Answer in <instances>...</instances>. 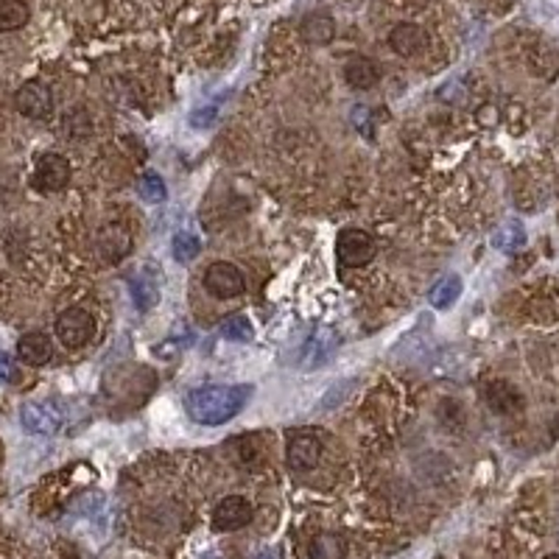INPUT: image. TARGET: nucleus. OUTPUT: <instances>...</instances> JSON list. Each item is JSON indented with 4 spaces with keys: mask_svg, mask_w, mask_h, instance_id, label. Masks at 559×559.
Returning a JSON list of instances; mask_svg holds the SVG:
<instances>
[{
    "mask_svg": "<svg viewBox=\"0 0 559 559\" xmlns=\"http://www.w3.org/2000/svg\"><path fill=\"white\" fill-rule=\"evenodd\" d=\"M252 397V386L249 383H238V386H199L188 394V414L202 426H224L236 417Z\"/></svg>",
    "mask_w": 559,
    "mask_h": 559,
    "instance_id": "obj_1",
    "label": "nucleus"
},
{
    "mask_svg": "<svg viewBox=\"0 0 559 559\" xmlns=\"http://www.w3.org/2000/svg\"><path fill=\"white\" fill-rule=\"evenodd\" d=\"M338 349V336L331 328H313L302 342L297 344V353H294V367L297 369H317L322 364H328L333 358V353Z\"/></svg>",
    "mask_w": 559,
    "mask_h": 559,
    "instance_id": "obj_2",
    "label": "nucleus"
},
{
    "mask_svg": "<svg viewBox=\"0 0 559 559\" xmlns=\"http://www.w3.org/2000/svg\"><path fill=\"white\" fill-rule=\"evenodd\" d=\"M376 238L369 236L367 229H358V227H347L342 229V236L336 241V254H338V263L347 269H361L367 263H372L376 258Z\"/></svg>",
    "mask_w": 559,
    "mask_h": 559,
    "instance_id": "obj_3",
    "label": "nucleus"
},
{
    "mask_svg": "<svg viewBox=\"0 0 559 559\" xmlns=\"http://www.w3.org/2000/svg\"><path fill=\"white\" fill-rule=\"evenodd\" d=\"M96 336V319L84 308H68L57 319V338L70 349H79L93 342Z\"/></svg>",
    "mask_w": 559,
    "mask_h": 559,
    "instance_id": "obj_4",
    "label": "nucleus"
},
{
    "mask_svg": "<svg viewBox=\"0 0 559 559\" xmlns=\"http://www.w3.org/2000/svg\"><path fill=\"white\" fill-rule=\"evenodd\" d=\"M204 288L216 299H233L241 297L243 288H247V280H243V272L236 263L216 261L210 263L207 272H204Z\"/></svg>",
    "mask_w": 559,
    "mask_h": 559,
    "instance_id": "obj_5",
    "label": "nucleus"
},
{
    "mask_svg": "<svg viewBox=\"0 0 559 559\" xmlns=\"http://www.w3.org/2000/svg\"><path fill=\"white\" fill-rule=\"evenodd\" d=\"M322 459V439L306 428V431L294 433L286 445V462L294 473H308L313 471Z\"/></svg>",
    "mask_w": 559,
    "mask_h": 559,
    "instance_id": "obj_6",
    "label": "nucleus"
},
{
    "mask_svg": "<svg viewBox=\"0 0 559 559\" xmlns=\"http://www.w3.org/2000/svg\"><path fill=\"white\" fill-rule=\"evenodd\" d=\"M14 104L26 118H34V121H43L53 112V93L48 84L43 82H26L17 90L14 96Z\"/></svg>",
    "mask_w": 559,
    "mask_h": 559,
    "instance_id": "obj_7",
    "label": "nucleus"
},
{
    "mask_svg": "<svg viewBox=\"0 0 559 559\" xmlns=\"http://www.w3.org/2000/svg\"><path fill=\"white\" fill-rule=\"evenodd\" d=\"M254 509L243 496H229L213 509V528L216 532H238L252 521Z\"/></svg>",
    "mask_w": 559,
    "mask_h": 559,
    "instance_id": "obj_8",
    "label": "nucleus"
},
{
    "mask_svg": "<svg viewBox=\"0 0 559 559\" xmlns=\"http://www.w3.org/2000/svg\"><path fill=\"white\" fill-rule=\"evenodd\" d=\"M39 191L57 193L70 182V163L62 154H43L37 163V177H34Z\"/></svg>",
    "mask_w": 559,
    "mask_h": 559,
    "instance_id": "obj_9",
    "label": "nucleus"
},
{
    "mask_svg": "<svg viewBox=\"0 0 559 559\" xmlns=\"http://www.w3.org/2000/svg\"><path fill=\"white\" fill-rule=\"evenodd\" d=\"M428 32L417 23H397L389 34V45H392L394 53H401V57H419V53L428 48Z\"/></svg>",
    "mask_w": 559,
    "mask_h": 559,
    "instance_id": "obj_10",
    "label": "nucleus"
},
{
    "mask_svg": "<svg viewBox=\"0 0 559 559\" xmlns=\"http://www.w3.org/2000/svg\"><path fill=\"white\" fill-rule=\"evenodd\" d=\"M344 82L353 90H372L381 82V68H378L376 59L353 57L344 64Z\"/></svg>",
    "mask_w": 559,
    "mask_h": 559,
    "instance_id": "obj_11",
    "label": "nucleus"
},
{
    "mask_svg": "<svg viewBox=\"0 0 559 559\" xmlns=\"http://www.w3.org/2000/svg\"><path fill=\"white\" fill-rule=\"evenodd\" d=\"M17 356L28 367H45L53 358L51 338L45 336V333H26L17 342Z\"/></svg>",
    "mask_w": 559,
    "mask_h": 559,
    "instance_id": "obj_12",
    "label": "nucleus"
},
{
    "mask_svg": "<svg viewBox=\"0 0 559 559\" xmlns=\"http://www.w3.org/2000/svg\"><path fill=\"white\" fill-rule=\"evenodd\" d=\"M489 408L496 414H518L523 408V394L509 381H492L484 392Z\"/></svg>",
    "mask_w": 559,
    "mask_h": 559,
    "instance_id": "obj_13",
    "label": "nucleus"
},
{
    "mask_svg": "<svg viewBox=\"0 0 559 559\" xmlns=\"http://www.w3.org/2000/svg\"><path fill=\"white\" fill-rule=\"evenodd\" d=\"M20 423L28 433H57L59 431V414L39 403H28L20 412Z\"/></svg>",
    "mask_w": 559,
    "mask_h": 559,
    "instance_id": "obj_14",
    "label": "nucleus"
},
{
    "mask_svg": "<svg viewBox=\"0 0 559 559\" xmlns=\"http://www.w3.org/2000/svg\"><path fill=\"white\" fill-rule=\"evenodd\" d=\"M299 34H302L308 45H328L336 37V23H333L331 14L311 12L299 23Z\"/></svg>",
    "mask_w": 559,
    "mask_h": 559,
    "instance_id": "obj_15",
    "label": "nucleus"
},
{
    "mask_svg": "<svg viewBox=\"0 0 559 559\" xmlns=\"http://www.w3.org/2000/svg\"><path fill=\"white\" fill-rule=\"evenodd\" d=\"M308 557L311 559H344L347 557V540L344 534L322 532L317 534L308 546Z\"/></svg>",
    "mask_w": 559,
    "mask_h": 559,
    "instance_id": "obj_16",
    "label": "nucleus"
},
{
    "mask_svg": "<svg viewBox=\"0 0 559 559\" xmlns=\"http://www.w3.org/2000/svg\"><path fill=\"white\" fill-rule=\"evenodd\" d=\"M462 277H459V274H448V277H442L437 286L431 288L428 302H431V308H437V311H448V308H453V302L462 297Z\"/></svg>",
    "mask_w": 559,
    "mask_h": 559,
    "instance_id": "obj_17",
    "label": "nucleus"
},
{
    "mask_svg": "<svg viewBox=\"0 0 559 559\" xmlns=\"http://www.w3.org/2000/svg\"><path fill=\"white\" fill-rule=\"evenodd\" d=\"M32 17L26 0H0V34L17 32L23 28Z\"/></svg>",
    "mask_w": 559,
    "mask_h": 559,
    "instance_id": "obj_18",
    "label": "nucleus"
},
{
    "mask_svg": "<svg viewBox=\"0 0 559 559\" xmlns=\"http://www.w3.org/2000/svg\"><path fill=\"white\" fill-rule=\"evenodd\" d=\"M171 249H174V258H177L179 263H191L197 261L199 252H202V241H199L193 233H177V236H174Z\"/></svg>",
    "mask_w": 559,
    "mask_h": 559,
    "instance_id": "obj_19",
    "label": "nucleus"
},
{
    "mask_svg": "<svg viewBox=\"0 0 559 559\" xmlns=\"http://www.w3.org/2000/svg\"><path fill=\"white\" fill-rule=\"evenodd\" d=\"M138 193H140V199H146V202H166V197H168L166 182H163V177L154 171H148L140 177Z\"/></svg>",
    "mask_w": 559,
    "mask_h": 559,
    "instance_id": "obj_20",
    "label": "nucleus"
},
{
    "mask_svg": "<svg viewBox=\"0 0 559 559\" xmlns=\"http://www.w3.org/2000/svg\"><path fill=\"white\" fill-rule=\"evenodd\" d=\"M222 333L224 338H229V342H241V344L252 342L254 338V328L247 317H229L227 322L222 324Z\"/></svg>",
    "mask_w": 559,
    "mask_h": 559,
    "instance_id": "obj_21",
    "label": "nucleus"
},
{
    "mask_svg": "<svg viewBox=\"0 0 559 559\" xmlns=\"http://www.w3.org/2000/svg\"><path fill=\"white\" fill-rule=\"evenodd\" d=\"M132 292H134V306H138L140 311H146V308H152L154 302H157V286H148L143 277L132 280Z\"/></svg>",
    "mask_w": 559,
    "mask_h": 559,
    "instance_id": "obj_22",
    "label": "nucleus"
},
{
    "mask_svg": "<svg viewBox=\"0 0 559 559\" xmlns=\"http://www.w3.org/2000/svg\"><path fill=\"white\" fill-rule=\"evenodd\" d=\"M492 243L501 249H515L523 243V227H518V224H507L503 229H498L496 238H492Z\"/></svg>",
    "mask_w": 559,
    "mask_h": 559,
    "instance_id": "obj_23",
    "label": "nucleus"
},
{
    "mask_svg": "<svg viewBox=\"0 0 559 559\" xmlns=\"http://www.w3.org/2000/svg\"><path fill=\"white\" fill-rule=\"evenodd\" d=\"M17 369H14V361L9 353H0V383H12Z\"/></svg>",
    "mask_w": 559,
    "mask_h": 559,
    "instance_id": "obj_24",
    "label": "nucleus"
},
{
    "mask_svg": "<svg viewBox=\"0 0 559 559\" xmlns=\"http://www.w3.org/2000/svg\"><path fill=\"white\" fill-rule=\"evenodd\" d=\"M258 559H274V554H261V557Z\"/></svg>",
    "mask_w": 559,
    "mask_h": 559,
    "instance_id": "obj_25",
    "label": "nucleus"
},
{
    "mask_svg": "<svg viewBox=\"0 0 559 559\" xmlns=\"http://www.w3.org/2000/svg\"><path fill=\"white\" fill-rule=\"evenodd\" d=\"M543 559H559V554H548V557H543Z\"/></svg>",
    "mask_w": 559,
    "mask_h": 559,
    "instance_id": "obj_26",
    "label": "nucleus"
}]
</instances>
